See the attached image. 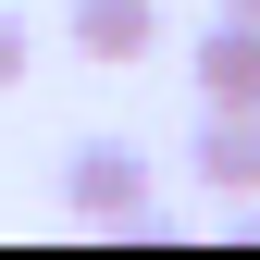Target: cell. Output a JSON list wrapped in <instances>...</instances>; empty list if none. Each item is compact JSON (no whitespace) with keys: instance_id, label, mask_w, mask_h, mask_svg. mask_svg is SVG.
<instances>
[{"instance_id":"cell-5","label":"cell","mask_w":260,"mask_h":260,"mask_svg":"<svg viewBox=\"0 0 260 260\" xmlns=\"http://www.w3.org/2000/svg\"><path fill=\"white\" fill-rule=\"evenodd\" d=\"M25 75V13H0V87Z\"/></svg>"},{"instance_id":"cell-2","label":"cell","mask_w":260,"mask_h":260,"mask_svg":"<svg viewBox=\"0 0 260 260\" xmlns=\"http://www.w3.org/2000/svg\"><path fill=\"white\" fill-rule=\"evenodd\" d=\"M161 50V0H75V62H149Z\"/></svg>"},{"instance_id":"cell-4","label":"cell","mask_w":260,"mask_h":260,"mask_svg":"<svg viewBox=\"0 0 260 260\" xmlns=\"http://www.w3.org/2000/svg\"><path fill=\"white\" fill-rule=\"evenodd\" d=\"M186 161H199V186H211V199H260V112H211Z\"/></svg>"},{"instance_id":"cell-1","label":"cell","mask_w":260,"mask_h":260,"mask_svg":"<svg viewBox=\"0 0 260 260\" xmlns=\"http://www.w3.org/2000/svg\"><path fill=\"white\" fill-rule=\"evenodd\" d=\"M62 199H75L87 223H149V161L124 137H87L75 161H62Z\"/></svg>"},{"instance_id":"cell-6","label":"cell","mask_w":260,"mask_h":260,"mask_svg":"<svg viewBox=\"0 0 260 260\" xmlns=\"http://www.w3.org/2000/svg\"><path fill=\"white\" fill-rule=\"evenodd\" d=\"M223 13H248V25H260V0H223Z\"/></svg>"},{"instance_id":"cell-3","label":"cell","mask_w":260,"mask_h":260,"mask_svg":"<svg viewBox=\"0 0 260 260\" xmlns=\"http://www.w3.org/2000/svg\"><path fill=\"white\" fill-rule=\"evenodd\" d=\"M199 100L211 112H260V25L248 13H223L211 38H199Z\"/></svg>"}]
</instances>
